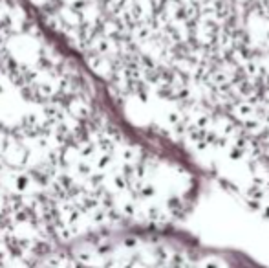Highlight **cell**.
<instances>
[{
    "mask_svg": "<svg viewBox=\"0 0 269 268\" xmlns=\"http://www.w3.org/2000/svg\"><path fill=\"white\" fill-rule=\"evenodd\" d=\"M194 266L196 268H231L220 257H201L198 261H194Z\"/></svg>",
    "mask_w": 269,
    "mask_h": 268,
    "instance_id": "1",
    "label": "cell"
}]
</instances>
